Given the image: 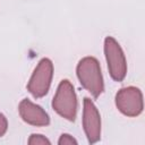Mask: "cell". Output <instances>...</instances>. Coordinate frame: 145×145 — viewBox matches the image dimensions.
Returning <instances> with one entry per match:
<instances>
[{"instance_id":"1","label":"cell","mask_w":145,"mask_h":145,"mask_svg":"<svg viewBox=\"0 0 145 145\" xmlns=\"http://www.w3.org/2000/svg\"><path fill=\"white\" fill-rule=\"evenodd\" d=\"M77 78L80 85L88 91L93 97H99L104 91V82L100 62L94 57H85L76 67Z\"/></svg>"},{"instance_id":"2","label":"cell","mask_w":145,"mask_h":145,"mask_svg":"<svg viewBox=\"0 0 145 145\" xmlns=\"http://www.w3.org/2000/svg\"><path fill=\"white\" fill-rule=\"evenodd\" d=\"M77 105L78 102L74 85L68 79L61 80L52 100L53 110L62 118L74 121L77 116Z\"/></svg>"},{"instance_id":"3","label":"cell","mask_w":145,"mask_h":145,"mask_svg":"<svg viewBox=\"0 0 145 145\" xmlns=\"http://www.w3.org/2000/svg\"><path fill=\"white\" fill-rule=\"evenodd\" d=\"M103 50L111 78L116 82L123 80L127 75V60L118 41L112 36H106Z\"/></svg>"},{"instance_id":"4","label":"cell","mask_w":145,"mask_h":145,"mask_svg":"<svg viewBox=\"0 0 145 145\" xmlns=\"http://www.w3.org/2000/svg\"><path fill=\"white\" fill-rule=\"evenodd\" d=\"M53 77V63L49 58L39 61L28 83L27 91L35 97L40 99L48 94Z\"/></svg>"},{"instance_id":"5","label":"cell","mask_w":145,"mask_h":145,"mask_svg":"<svg viewBox=\"0 0 145 145\" xmlns=\"http://www.w3.org/2000/svg\"><path fill=\"white\" fill-rule=\"evenodd\" d=\"M117 109L127 117H137L143 112V94L138 87L127 86L120 88L116 94Z\"/></svg>"},{"instance_id":"6","label":"cell","mask_w":145,"mask_h":145,"mask_svg":"<svg viewBox=\"0 0 145 145\" xmlns=\"http://www.w3.org/2000/svg\"><path fill=\"white\" fill-rule=\"evenodd\" d=\"M83 128L89 144L101 139V116L94 102L85 97L83 102Z\"/></svg>"},{"instance_id":"7","label":"cell","mask_w":145,"mask_h":145,"mask_svg":"<svg viewBox=\"0 0 145 145\" xmlns=\"http://www.w3.org/2000/svg\"><path fill=\"white\" fill-rule=\"evenodd\" d=\"M18 112L20 118L28 125L35 127H44L50 123V117L46 111L28 99L20 101L18 105Z\"/></svg>"},{"instance_id":"8","label":"cell","mask_w":145,"mask_h":145,"mask_svg":"<svg viewBox=\"0 0 145 145\" xmlns=\"http://www.w3.org/2000/svg\"><path fill=\"white\" fill-rule=\"evenodd\" d=\"M29 145H50L51 142L41 134H32L27 142Z\"/></svg>"},{"instance_id":"9","label":"cell","mask_w":145,"mask_h":145,"mask_svg":"<svg viewBox=\"0 0 145 145\" xmlns=\"http://www.w3.org/2000/svg\"><path fill=\"white\" fill-rule=\"evenodd\" d=\"M58 144L59 145H77L78 142L71 135H69V134H62L59 137Z\"/></svg>"},{"instance_id":"10","label":"cell","mask_w":145,"mask_h":145,"mask_svg":"<svg viewBox=\"0 0 145 145\" xmlns=\"http://www.w3.org/2000/svg\"><path fill=\"white\" fill-rule=\"evenodd\" d=\"M8 129V120L5 117V114H2L0 112V137H2Z\"/></svg>"}]
</instances>
